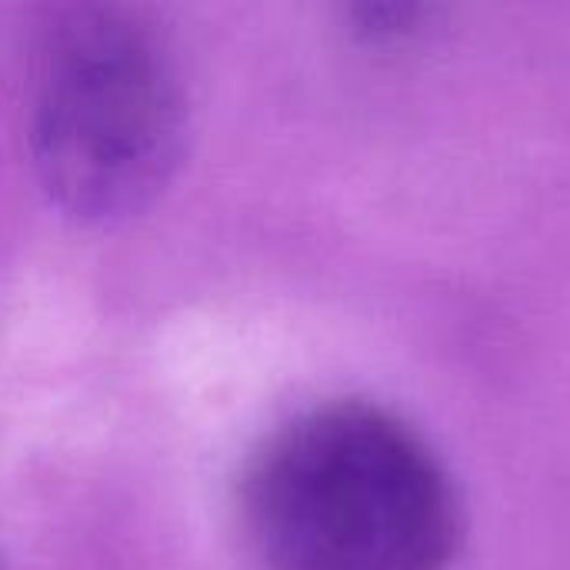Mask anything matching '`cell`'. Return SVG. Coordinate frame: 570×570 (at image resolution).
I'll return each mask as SVG.
<instances>
[{"label": "cell", "instance_id": "1", "mask_svg": "<svg viewBox=\"0 0 570 570\" xmlns=\"http://www.w3.org/2000/svg\"><path fill=\"white\" fill-rule=\"evenodd\" d=\"M244 518L271 570H448L461 531L431 451L371 404L284 424L247 471Z\"/></svg>", "mask_w": 570, "mask_h": 570}, {"label": "cell", "instance_id": "2", "mask_svg": "<svg viewBox=\"0 0 570 570\" xmlns=\"http://www.w3.org/2000/svg\"><path fill=\"white\" fill-rule=\"evenodd\" d=\"M187 134L177 70L160 40L114 10L57 30L33 107V160L80 220L144 210L174 177Z\"/></svg>", "mask_w": 570, "mask_h": 570}]
</instances>
